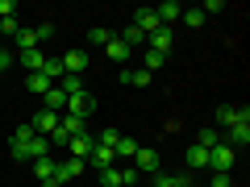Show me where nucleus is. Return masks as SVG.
<instances>
[{"label": "nucleus", "mask_w": 250, "mask_h": 187, "mask_svg": "<svg viewBox=\"0 0 250 187\" xmlns=\"http://www.w3.org/2000/svg\"><path fill=\"white\" fill-rule=\"evenodd\" d=\"M25 88H29V92H34V96H46V92H50V88H54V83H50V79H46V75H42V71H34V75H29V79H25Z\"/></svg>", "instance_id": "obj_20"}, {"label": "nucleus", "mask_w": 250, "mask_h": 187, "mask_svg": "<svg viewBox=\"0 0 250 187\" xmlns=\"http://www.w3.org/2000/svg\"><path fill=\"white\" fill-rule=\"evenodd\" d=\"M54 88H62L67 96H75V92H83V79H80V75H62V79L54 83Z\"/></svg>", "instance_id": "obj_28"}, {"label": "nucleus", "mask_w": 250, "mask_h": 187, "mask_svg": "<svg viewBox=\"0 0 250 187\" xmlns=\"http://www.w3.org/2000/svg\"><path fill=\"white\" fill-rule=\"evenodd\" d=\"M83 167H88L83 158H71V154H67V158L54 167V187H62V183H71V179H80V175H83Z\"/></svg>", "instance_id": "obj_3"}, {"label": "nucleus", "mask_w": 250, "mask_h": 187, "mask_svg": "<svg viewBox=\"0 0 250 187\" xmlns=\"http://www.w3.org/2000/svg\"><path fill=\"white\" fill-rule=\"evenodd\" d=\"M113 37H117V34H113V29H104V25L88 29V42H92V46H108V42H113Z\"/></svg>", "instance_id": "obj_27"}, {"label": "nucleus", "mask_w": 250, "mask_h": 187, "mask_svg": "<svg viewBox=\"0 0 250 187\" xmlns=\"http://www.w3.org/2000/svg\"><path fill=\"white\" fill-rule=\"evenodd\" d=\"M9 62H13V54H9V50H4V46H0V75L9 71Z\"/></svg>", "instance_id": "obj_37"}, {"label": "nucleus", "mask_w": 250, "mask_h": 187, "mask_svg": "<svg viewBox=\"0 0 250 187\" xmlns=\"http://www.w3.org/2000/svg\"><path fill=\"white\" fill-rule=\"evenodd\" d=\"M121 83H129V88H146L150 83V71H142V67H121V75H117Z\"/></svg>", "instance_id": "obj_11"}, {"label": "nucleus", "mask_w": 250, "mask_h": 187, "mask_svg": "<svg viewBox=\"0 0 250 187\" xmlns=\"http://www.w3.org/2000/svg\"><path fill=\"white\" fill-rule=\"evenodd\" d=\"M92 108H96V96L83 88V92H75V96H67V108H62V112H67V116H80V121H88Z\"/></svg>", "instance_id": "obj_2"}, {"label": "nucleus", "mask_w": 250, "mask_h": 187, "mask_svg": "<svg viewBox=\"0 0 250 187\" xmlns=\"http://www.w3.org/2000/svg\"><path fill=\"white\" fill-rule=\"evenodd\" d=\"M217 125H225V129H229V125H250V108L246 104H221L217 108Z\"/></svg>", "instance_id": "obj_5"}, {"label": "nucleus", "mask_w": 250, "mask_h": 187, "mask_svg": "<svg viewBox=\"0 0 250 187\" xmlns=\"http://www.w3.org/2000/svg\"><path fill=\"white\" fill-rule=\"evenodd\" d=\"M34 37H38V42H50V37H54V25H50V21H42V25H34Z\"/></svg>", "instance_id": "obj_33"}, {"label": "nucleus", "mask_w": 250, "mask_h": 187, "mask_svg": "<svg viewBox=\"0 0 250 187\" xmlns=\"http://www.w3.org/2000/svg\"><path fill=\"white\" fill-rule=\"evenodd\" d=\"M117 142H121V133H117V129H104V133L96 137V146H108V150H117Z\"/></svg>", "instance_id": "obj_32"}, {"label": "nucleus", "mask_w": 250, "mask_h": 187, "mask_svg": "<svg viewBox=\"0 0 250 187\" xmlns=\"http://www.w3.org/2000/svg\"><path fill=\"white\" fill-rule=\"evenodd\" d=\"M233 158H238V150H229V146H213V150H208V167H213V175H229Z\"/></svg>", "instance_id": "obj_4"}, {"label": "nucleus", "mask_w": 250, "mask_h": 187, "mask_svg": "<svg viewBox=\"0 0 250 187\" xmlns=\"http://www.w3.org/2000/svg\"><path fill=\"white\" fill-rule=\"evenodd\" d=\"M29 137H38V133L29 129V121H25V125H17V129H13V142H9V146H25Z\"/></svg>", "instance_id": "obj_31"}, {"label": "nucleus", "mask_w": 250, "mask_h": 187, "mask_svg": "<svg viewBox=\"0 0 250 187\" xmlns=\"http://www.w3.org/2000/svg\"><path fill=\"white\" fill-rule=\"evenodd\" d=\"M154 13H159V25H175V21H179V13H184V4H175V0H167V4H159V9H154Z\"/></svg>", "instance_id": "obj_17"}, {"label": "nucleus", "mask_w": 250, "mask_h": 187, "mask_svg": "<svg viewBox=\"0 0 250 187\" xmlns=\"http://www.w3.org/2000/svg\"><path fill=\"white\" fill-rule=\"evenodd\" d=\"M196 146H205V150H213V146H221V129H200V137H196Z\"/></svg>", "instance_id": "obj_26"}, {"label": "nucleus", "mask_w": 250, "mask_h": 187, "mask_svg": "<svg viewBox=\"0 0 250 187\" xmlns=\"http://www.w3.org/2000/svg\"><path fill=\"white\" fill-rule=\"evenodd\" d=\"M150 187H192V170H184V175H154V183Z\"/></svg>", "instance_id": "obj_15"}, {"label": "nucleus", "mask_w": 250, "mask_h": 187, "mask_svg": "<svg viewBox=\"0 0 250 187\" xmlns=\"http://www.w3.org/2000/svg\"><path fill=\"white\" fill-rule=\"evenodd\" d=\"M171 42H175V29H154L150 37H146V50H159V54H171Z\"/></svg>", "instance_id": "obj_7"}, {"label": "nucleus", "mask_w": 250, "mask_h": 187, "mask_svg": "<svg viewBox=\"0 0 250 187\" xmlns=\"http://www.w3.org/2000/svg\"><path fill=\"white\" fill-rule=\"evenodd\" d=\"M29 129H34L38 137H50L54 129H59V112H46V108H42V112H34V116H29Z\"/></svg>", "instance_id": "obj_6"}, {"label": "nucleus", "mask_w": 250, "mask_h": 187, "mask_svg": "<svg viewBox=\"0 0 250 187\" xmlns=\"http://www.w3.org/2000/svg\"><path fill=\"white\" fill-rule=\"evenodd\" d=\"M138 146H142V142H134V137H121V142H117V158H134Z\"/></svg>", "instance_id": "obj_30"}, {"label": "nucleus", "mask_w": 250, "mask_h": 187, "mask_svg": "<svg viewBox=\"0 0 250 187\" xmlns=\"http://www.w3.org/2000/svg\"><path fill=\"white\" fill-rule=\"evenodd\" d=\"M121 183H125V179H121V170H117V167L100 170V187H121Z\"/></svg>", "instance_id": "obj_29"}, {"label": "nucleus", "mask_w": 250, "mask_h": 187, "mask_svg": "<svg viewBox=\"0 0 250 187\" xmlns=\"http://www.w3.org/2000/svg\"><path fill=\"white\" fill-rule=\"evenodd\" d=\"M125 187H142V183H125Z\"/></svg>", "instance_id": "obj_39"}, {"label": "nucleus", "mask_w": 250, "mask_h": 187, "mask_svg": "<svg viewBox=\"0 0 250 187\" xmlns=\"http://www.w3.org/2000/svg\"><path fill=\"white\" fill-rule=\"evenodd\" d=\"M88 162H92L96 170H104V167H113V162H117V150H108V146H92Z\"/></svg>", "instance_id": "obj_13"}, {"label": "nucleus", "mask_w": 250, "mask_h": 187, "mask_svg": "<svg viewBox=\"0 0 250 187\" xmlns=\"http://www.w3.org/2000/svg\"><path fill=\"white\" fill-rule=\"evenodd\" d=\"M67 142H71V133H67V129H62V125H59V129H54V133H50V146H67Z\"/></svg>", "instance_id": "obj_34"}, {"label": "nucleus", "mask_w": 250, "mask_h": 187, "mask_svg": "<svg viewBox=\"0 0 250 187\" xmlns=\"http://www.w3.org/2000/svg\"><path fill=\"white\" fill-rule=\"evenodd\" d=\"M134 29H142V34L150 37L154 29H163V25H159V13H154V9H138V13H134Z\"/></svg>", "instance_id": "obj_10"}, {"label": "nucleus", "mask_w": 250, "mask_h": 187, "mask_svg": "<svg viewBox=\"0 0 250 187\" xmlns=\"http://www.w3.org/2000/svg\"><path fill=\"white\" fill-rule=\"evenodd\" d=\"M184 162H188V170H205L208 167V150H205V146H188Z\"/></svg>", "instance_id": "obj_16"}, {"label": "nucleus", "mask_w": 250, "mask_h": 187, "mask_svg": "<svg viewBox=\"0 0 250 187\" xmlns=\"http://www.w3.org/2000/svg\"><path fill=\"white\" fill-rule=\"evenodd\" d=\"M59 62H62V71H67V75H83V71H88V54H83V50H67Z\"/></svg>", "instance_id": "obj_8"}, {"label": "nucleus", "mask_w": 250, "mask_h": 187, "mask_svg": "<svg viewBox=\"0 0 250 187\" xmlns=\"http://www.w3.org/2000/svg\"><path fill=\"white\" fill-rule=\"evenodd\" d=\"M92 146H96V137H92V133H80V137H71V142H67V154H71V158H83V162H88Z\"/></svg>", "instance_id": "obj_9"}, {"label": "nucleus", "mask_w": 250, "mask_h": 187, "mask_svg": "<svg viewBox=\"0 0 250 187\" xmlns=\"http://www.w3.org/2000/svg\"><path fill=\"white\" fill-rule=\"evenodd\" d=\"M104 54H108V58H113V62H117V67H125V62L134 58V50H129V46H125V42H121V37H113V42H108V46H104Z\"/></svg>", "instance_id": "obj_12"}, {"label": "nucleus", "mask_w": 250, "mask_h": 187, "mask_svg": "<svg viewBox=\"0 0 250 187\" xmlns=\"http://www.w3.org/2000/svg\"><path fill=\"white\" fill-rule=\"evenodd\" d=\"M42 62H46V50H21V67H25L29 75L42 71Z\"/></svg>", "instance_id": "obj_19"}, {"label": "nucleus", "mask_w": 250, "mask_h": 187, "mask_svg": "<svg viewBox=\"0 0 250 187\" xmlns=\"http://www.w3.org/2000/svg\"><path fill=\"white\" fill-rule=\"evenodd\" d=\"M0 42H4V25H0Z\"/></svg>", "instance_id": "obj_38"}, {"label": "nucleus", "mask_w": 250, "mask_h": 187, "mask_svg": "<svg viewBox=\"0 0 250 187\" xmlns=\"http://www.w3.org/2000/svg\"><path fill=\"white\" fill-rule=\"evenodd\" d=\"M179 21H184L188 29H200V25H205L208 17H205V13H200V4H196V9H184V13H179Z\"/></svg>", "instance_id": "obj_24"}, {"label": "nucleus", "mask_w": 250, "mask_h": 187, "mask_svg": "<svg viewBox=\"0 0 250 187\" xmlns=\"http://www.w3.org/2000/svg\"><path fill=\"white\" fill-rule=\"evenodd\" d=\"M42 75H46L50 83H59L67 71H62V62H59V58H50V54H46V62H42Z\"/></svg>", "instance_id": "obj_23"}, {"label": "nucleus", "mask_w": 250, "mask_h": 187, "mask_svg": "<svg viewBox=\"0 0 250 187\" xmlns=\"http://www.w3.org/2000/svg\"><path fill=\"white\" fill-rule=\"evenodd\" d=\"M9 17H17V4L13 0H0V21H9Z\"/></svg>", "instance_id": "obj_35"}, {"label": "nucleus", "mask_w": 250, "mask_h": 187, "mask_svg": "<svg viewBox=\"0 0 250 187\" xmlns=\"http://www.w3.org/2000/svg\"><path fill=\"white\" fill-rule=\"evenodd\" d=\"M208 187H233V175H213V179H208Z\"/></svg>", "instance_id": "obj_36"}, {"label": "nucleus", "mask_w": 250, "mask_h": 187, "mask_svg": "<svg viewBox=\"0 0 250 187\" xmlns=\"http://www.w3.org/2000/svg\"><path fill=\"white\" fill-rule=\"evenodd\" d=\"M13 46H17V50H38L34 29H17V34H13Z\"/></svg>", "instance_id": "obj_22"}, {"label": "nucleus", "mask_w": 250, "mask_h": 187, "mask_svg": "<svg viewBox=\"0 0 250 187\" xmlns=\"http://www.w3.org/2000/svg\"><path fill=\"white\" fill-rule=\"evenodd\" d=\"M134 170H138V175H146V179H154V175L163 170L159 150H150V146H138V154H134Z\"/></svg>", "instance_id": "obj_1"}, {"label": "nucleus", "mask_w": 250, "mask_h": 187, "mask_svg": "<svg viewBox=\"0 0 250 187\" xmlns=\"http://www.w3.org/2000/svg\"><path fill=\"white\" fill-rule=\"evenodd\" d=\"M42 108H46V112H59V116H62V108H67V92H62V88H50V92L42 96Z\"/></svg>", "instance_id": "obj_14"}, {"label": "nucleus", "mask_w": 250, "mask_h": 187, "mask_svg": "<svg viewBox=\"0 0 250 187\" xmlns=\"http://www.w3.org/2000/svg\"><path fill=\"white\" fill-rule=\"evenodd\" d=\"M59 125H62V129H67V133H71V137H80V133H88V121H80V116H67V112L59 116Z\"/></svg>", "instance_id": "obj_21"}, {"label": "nucleus", "mask_w": 250, "mask_h": 187, "mask_svg": "<svg viewBox=\"0 0 250 187\" xmlns=\"http://www.w3.org/2000/svg\"><path fill=\"white\" fill-rule=\"evenodd\" d=\"M163 62H167V54H159V50H142V71H150V75H154Z\"/></svg>", "instance_id": "obj_25"}, {"label": "nucleus", "mask_w": 250, "mask_h": 187, "mask_svg": "<svg viewBox=\"0 0 250 187\" xmlns=\"http://www.w3.org/2000/svg\"><path fill=\"white\" fill-rule=\"evenodd\" d=\"M117 37H121V42L129 46V50H146V34H142V29H134V25H129V29H121Z\"/></svg>", "instance_id": "obj_18"}]
</instances>
